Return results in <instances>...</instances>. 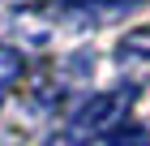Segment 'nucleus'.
<instances>
[{
	"instance_id": "7ed1b4c3",
	"label": "nucleus",
	"mask_w": 150,
	"mask_h": 146,
	"mask_svg": "<svg viewBox=\"0 0 150 146\" xmlns=\"http://www.w3.org/2000/svg\"><path fill=\"white\" fill-rule=\"evenodd\" d=\"M22 73H26V56L17 52V47H4V43H0V90L13 86Z\"/></svg>"
},
{
	"instance_id": "f257e3e1",
	"label": "nucleus",
	"mask_w": 150,
	"mask_h": 146,
	"mask_svg": "<svg viewBox=\"0 0 150 146\" xmlns=\"http://www.w3.org/2000/svg\"><path fill=\"white\" fill-rule=\"evenodd\" d=\"M129 103L133 95L129 90H107V95H94V99L81 103V112L69 125V142H99V137H112L120 129V120L129 116Z\"/></svg>"
},
{
	"instance_id": "20e7f679",
	"label": "nucleus",
	"mask_w": 150,
	"mask_h": 146,
	"mask_svg": "<svg viewBox=\"0 0 150 146\" xmlns=\"http://www.w3.org/2000/svg\"><path fill=\"white\" fill-rule=\"evenodd\" d=\"M86 146H150V137H142V133H112V137H99V142H86Z\"/></svg>"
},
{
	"instance_id": "f03ea898",
	"label": "nucleus",
	"mask_w": 150,
	"mask_h": 146,
	"mask_svg": "<svg viewBox=\"0 0 150 146\" xmlns=\"http://www.w3.org/2000/svg\"><path fill=\"white\" fill-rule=\"evenodd\" d=\"M116 56L125 69H137V65H150V26H137V30H129L116 47Z\"/></svg>"
}]
</instances>
